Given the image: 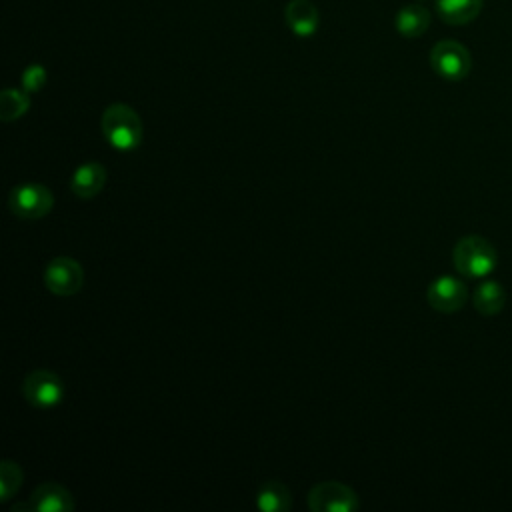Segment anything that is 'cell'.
Instances as JSON below:
<instances>
[{
  "mask_svg": "<svg viewBox=\"0 0 512 512\" xmlns=\"http://www.w3.org/2000/svg\"><path fill=\"white\" fill-rule=\"evenodd\" d=\"M46 78H48V74L42 64H30L22 72V90H26L28 94H34L46 84Z\"/></svg>",
  "mask_w": 512,
  "mask_h": 512,
  "instance_id": "18",
  "label": "cell"
},
{
  "mask_svg": "<svg viewBox=\"0 0 512 512\" xmlns=\"http://www.w3.org/2000/svg\"><path fill=\"white\" fill-rule=\"evenodd\" d=\"M8 206H10V212L22 220H38L52 210L54 196H52V190L46 188L44 184L28 182V184L14 186L10 190Z\"/></svg>",
  "mask_w": 512,
  "mask_h": 512,
  "instance_id": "3",
  "label": "cell"
},
{
  "mask_svg": "<svg viewBox=\"0 0 512 512\" xmlns=\"http://www.w3.org/2000/svg\"><path fill=\"white\" fill-rule=\"evenodd\" d=\"M84 284V270L70 256H56L44 268V286L56 296H72Z\"/></svg>",
  "mask_w": 512,
  "mask_h": 512,
  "instance_id": "6",
  "label": "cell"
},
{
  "mask_svg": "<svg viewBox=\"0 0 512 512\" xmlns=\"http://www.w3.org/2000/svg\"><path fill=\"white\" fill-rule=\"evenodd\" d=\"M102 134L116 150H134L142 142L144 126L138 112L122 102L110 104L102 112Z\"/></svg>",
  "mask_w": 512,
  "mask_h": 512,
  "instance_id": "1",
  "label": "cell"
},
{
  "mask_svg": "<svg viewBox=\"0 0 512 512\" xmlns=\"http://www.w3.org/2000/svg\"><path fill=\"white\" fill-rule=\"evenodd\" d=\"M472 302L474 308L484 314V316H494L504 308L506 302V292L504 288L494 282V280H486L480 286H476L474 294H472Z\"/></svg>",
  "mask_w": 512,
  "mask_h": 512,
  "instance_id": "15",
  "label": "cell"
},
{
  "mask_svg": "<svg viewBox=\"0 0 512 512\" xmlns=\"http://www.w3.org/2000/svg\"><path fill=\"white\" fill-rule=\"evenodd\" d=\"M288 28L296 36H312L320 22V12L310 0H290L284 10Z\"/></svg>",
  "mask_w": 512,
  "mask_h": 512,
  "instance_id": "11",
  "label": "cell"
},
{
  "mask_svg": "<svg viewBox=\"0 0 512 512\" xmlns=\"http://www.w3.org/2000/svg\"><path fill=\"white\" fill-rule=\"evenodd\" d=\"M430 66L438 76L458 82L468 76L472 58L464 44L456 40H440L430 50Z\"/></svg>",
  "mask_w": 512,
  "mask_h": 512,
  "instance_id": "4",
  "label": "cell"
},
{
  "mask_svg": "<svg viewBox=\"0 0 512 512\" xmlns=\"http://www.w3.org/2000/svg\"><path fill=\"white\" fill-rule=\"evenodd\" d=\"M22 486V470L14 460L0 462V500L6 502Z\"/></svg>",
  "mask_w": 512,
  "mask_h": 512,
  "instance_id": "17",
  "label": "cell"
},
{
  "mask_svg": "<svg viewBox=\"0 0 512 512\" xmlns=\"http://www.w3.org/2000/svg\"><path fill=\"white\" fill-rule=\"evenodd\" d=\"M24 398L36 408L58 406L64 398L62 380L50 370H32L22 384Z\"/></svg>",
  "mask_w": 512,
  "mask_h": 512,
  "instance_id": "7",
  "label": "cell"
},
{
  "mask_svg": "<svg viewBox=\"0 0 512 512\" xmlns=\"http://www.w3.org/2000/svg\"><path fill=\"white\" fill-rule=\"evenodd\" d=\"M394 26L396 30L404 36V38H418L422 36L428 26H430V12L428 8H424L422 4H408L402 6L396 12L394 18Z\"/></svg>",
  "mask_w": 512,
  "mask_h": 512,
  "instance_id": "13",
  "label": "cell"
},
{
  "mask_svg": "<svg viewBox=\"0 0 512 512\" xmlns=\"http://www.w3.org/2000/svg\"><path fill=\"white\" fill-rule=\"evenodd\" d=\"M308 506L312 512H356L360 508V500L350 486L326 480L310 490Z\"/></svg>",
  "mask_w": 512,
  "mask_h": 512,
  "instance_id": "5",
  "label": "cell"
},
{
  "mask_svg": "<svg viewBox=\"0 0 512 512\" xmlns=\"http://www.w3.org/2000/svg\"><path fill=\"white\" fill-rule=\"evenodd\" d=\"M34 512H72L74 496L60 482H42L28 498Z\"/></svg>",
  "mask_w": 512,
  "mask_h": 512,
  "instance_id": "9",
  "label": "cell"
},
{
  "mask_svg": "<svg viewBox=\"0 0 512 512\" xmlns=\"http://www.w3.org/2000/svg\"><path fill=\"white\" fill-rule=\"evenodd\" d=\"M106 184V170L98 162H84L80 164L70 180V190L74 196L88 200L102 192Z\"/></svg>",
  "mask_w": 512,
  "mask_h": 512,
  "instance_id": "10",
  "label": "cell"
},
{
  "mask_svg": "<svg viewBox=\"0 0 512 512\" xmlns=\"http://www.w3.org/2000/svg\"><path fill=\"white\" fill-rule=\"evenodd\" d=\"M420 2H426V0H420Z\"/></svg>",
  "mask_w": 512,
  "mask_h": 512,
  "instance_id": "19",
  "label": "cell"
},
{
  "mask_svg": "<svg viewBox=\"0 0 512 512\" xmlns=\"http://www.w3.org/2000/svg\"><path fill=\"white\" fill-rule=\"evenodd\" d=\"M30 108V96L26 90L6 88L0 92V120L12 122L22 118Z\"/></svg>",
  "mask_w": 512,
  "mask_h": 512,
  "instance_id": "16",
  "label": "cell"
},
{
  "mask_svg": "<svg viewBox=\"0 0 512 512\" xmlns=\"http://www.w3.org/2000/svg\"><path fill=\"white\" fill-rule=\"evenodd\" d=\"M452 262L460 274L468 278H484L496 268L498 256L490 240L470 234L456 242Z\"/></svg>",
  "mask_w": 512,
  "mask_h": 512,
  "instance_id": "2",
  "label": "cell"
},
{
  "mask_svg": "<svg viewBox=\"0 0 512 512\" xmlns=\"http://www.w3.org/2000/svg\"><path fill=\"white\" fill-rule=\"evenodd\" d=\"M256 506L262 512H286L292 508V496L284 482L266 480L256 492Z\"/></svg>",
  "mask_w": 512,
  "mask_h": 512,
  "instance_id": "14",
  "label": "cell"
},
{
  "mask_svg": "<svg viewBox=\"0 0 512 512\" xmlns=\"http://www.w3.org/2000/svg\"><path fill=\"white\" fill-rule=\"evenodd\" d=\"M484 6V0H436L440 20L450 26H464L472 22Z\"/></svg>",
  "mask_w": 512,
  "mask_h": 512,
  "instance_id": "12",
  "label": "cell"
},
{
  "mask_svg": "<svg viewBox=\"0 0 512 512\" xmlns=\"http://www.w3.org/2000/svg\"><path fill=\"white\" fill-rule=\"evenodd\" d=\"M466 298H468L466 284L454 276H440L426 290L428 304L434 310L444 314H452L460 310L466 304Z\"/></svg>",
  "mask_w": 512,
  "mask_h": 512,
  "instance_id": "8",
  "label": "cell"
}]
</instances>
